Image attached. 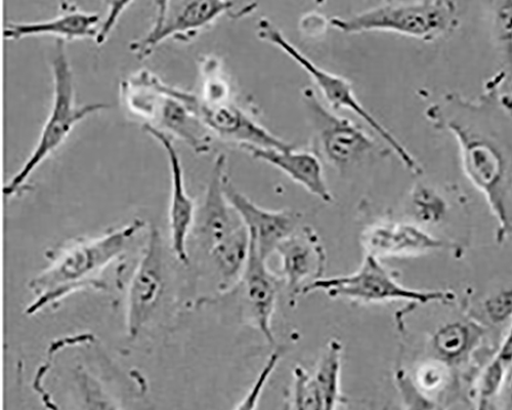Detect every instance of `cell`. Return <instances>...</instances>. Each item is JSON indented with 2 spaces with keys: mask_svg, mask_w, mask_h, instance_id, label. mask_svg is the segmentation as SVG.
I'll use <instances>...</instances> for the list:
<instances>
[{
  "mask_svg": "<svg viewBox=\"0 0 512 410\" xmlns=\"http://www.w3.org/2000/svg\"><path fill=\"white\" fill-rule=\"evenodd\" d=\"M487 96L480 103L448 95L430 114L457 139L463 171L486 197L498 224L496 238L504 242L512 233V101L496 120L499 108Z\"/></svg>",
  "mask_w": 512,
  "mask_h": 410,
  "instance_id": "6da1fadb",
  "label": "cell"
},
{
  "mask_svg": "<svg viewBox=\"0 0 512 410\" xmlns=\"http://www.w3.org/2000/svg\"><path fill=\"white\" fill-rule=\"evenodd\" d=\"M144 226L135 220L121 229L83 241L64 252L45 272L34 278L30 289L36 300L27 309L32 315L85 286L124 253Z\"/></svg>",
  "mask_w": 512,
  "mask_h": 410,
  "instance_id": "7a4b0ae2",
  "label": "cell"
},
{
  "mask_svg": "<svg viewBox=\"0 0 512 410\" xmlns=\"http://www.w3.org/2000/svg\"><path fill=\"white\" fill-rule=\"evenodd\" d=\"M120 94L126 108L145 123L186 143L197 154L210 150L212 135L198 115L179 95L149 70H141L121 82Z\"/></svg>",
  "mask_w": 512,
  "mask_h": 410,
  "instance_id": "3957f363",
  "label": "cell"
},
{
  "mask_svg": "<svg viewBox=\"0 0 512 410\" xmlns=\"http://www.w3.org/2000/svg\"><path fill=\"white\" fill-rule=\"evenodd\" d=\"M54 99L51 112L39 140L23 167L4 188L6 196H15L25 187L33 173L67 140L83 119L110 108L103 103L77 105L74 80L65 41L56 40L52 57Z\"/></svg>",
  "mask_w": 512,
  "mask_h": 410,
  "instance_id": "277c9868",
  "label": "cell"
},
{
  "mask_svg": "<svg viewBox=\"0 0 512 410\" xmlns=\"http://www.w3.org/2000/svg\"><path fill=\"white\" fill-rule=\"evenodd\" d=\"M330 25L340 32H392L433 41L453 31L457 8L452 0H423L415 4H390L349 18L334 17Z\"/></svg>",
  "mask_w": 512,
  "mask_h": 410,
  "instance_id": "5b68a950",
  "label": "cell"
},
{
  "mask_svg": "<svg viewBox=\"0 0 512 410\" xmlns=\"http://www.w3.org/2000/svg\"><path fill=\"white\" fill-rule=\"evenodd\" d=\"M258 36L294 61L306 71L314 84L324 97L325 101L334 110H349L364 120L367 125L386 142L405 167L415 173H420L417 161L402 143L361 104L358 100L351 82L343 76L331 73L313 62L301 50H298L282 31L270 20L263 18L258 23Z\"/></svg>",
  "mask_w": 512,
  "mask_h": 410,
  "instance_id": "8992f818",
  "label": "cell"
},
{
  "mask_svg": "<svg viewBox=\"0 0 512 410\" xmlns=\"http://www.w3.org/2000/svg\"><path fill=\"white\" fill-rule=\"evenodd\" d=\"M323 292L330 298L363 304L407 301L421 305L449 303L454 295L443 291H419L401 284L380 259L366 255L360 268L344 276L323 277L305 287L302 296Z\"/></svg>",
  "mask_w": 512,
  "mask_h": 410,
  "instance_id": "52a82bcc",
  "label": "cell"
},
{
  "mask_svg": "<svg viewBox=\"0 0 512 410\" xmlns=\"http://www.w3.org/2000/svg\"><path fill=\"white\" fill-rule=\"evenodd\" d=\"M303 100L319 153L336 168H346L376 149L373 139L352 120L327 108L311 89Z\"/></svg>",
  "mask_w": 512,
  "mask_h": 410,
  "instance_id": "ba28073f",
  "label": "cell"
},
{
  "mask_svg": "<svg viewBox=\"0 0 512 410\" xmlns=\"http://www.w3.org/2000/svg\"><path fill=\"white\" fill-rule=\"evenodd\" d=\"M181 98L193 109L211 135L238 145L263 148L290 149L294 146L278 138L255 121L242 108L230 100L208 103L200 96L179 90Z\"/></svg>",
  "mask_w": 512,
  "mask_h": 410,
  "instance_id": "9c48e42d",
  "label": "cell"
},
{
  "mask_svg": "<svg viewBox=\"0 0 512 410\" xmlns=\"http://www.w3.org/2000/svg\"><path fill=\"white\" fill-rule=\"evenodd\" d=\"M233 8V0H177L169 5L162 25L133 41L130 49L138 59L145 60L165 40L186 43L225 14H231Z\"/></svg>",
  "mask_w": 512,
  "mask_h": 410,
  "instance_id": "30bf717a",
  "label": "cell"
},
{
  "mask_svg": "<svg viewBox=\"0 0 512 410\" xmlns=\"http://www.w3.org/2000/svg\"><path fill=\"white\" fill-rule=\"evenodd\" d=\"M226 170L227 157L220 154L213 162L204 200L196 213L195 232L199 248L206 257L243 226L226 195Z\"/></svg>",
  "mask_w": 512,
  "mask_h": 410,
  "instance_id": "8fae6325",
  "label": "cell"
},
{
  "mask_svg": "<svg viewBox=\"0 0 512 410\" xmlns=\"http://www.w3.org/2000/svg\"><path fill=\"white\" fill-rule=\"evenodd\" d=\"M163 289V243L159 230L153 227L128 290L127 328L131 338L138 337L153 317Z\"/></svg>",
  "mask_w": 512,
  "mask_h": 410,
  "instance_id": "7c38bea8",
  "label": "cell"
},
{
  "mask_svg": "<svg viewBox=\"0 0 512 410\" xmlns=\"http://www.w3.org/2000/svg\"><path fill=\"white\" fill-rule=\"evenodd\" d=\"M226 195L246 227L250 242L266 260L300 227L301 215L293 211H270L255 204L227 178Z\"/></svg>",
  "mask_w": 512,
  "mask_h": 410,
  "instance_id": "4fadbf2b",
  "label": "cell"
},
{
  "mask_svg": "<svg viewBox=\"0 0 512 410\" xmlns=\"http://www.w3.org/2000/svg\"><path fill=\"white\" fill-rule=\"evenodd\" d=\"M276 253L281 262V279L290 298L302 295L306 286L324 277L326 253L313 228L298 227L278 246Z\"/></svg>",
  "mask_w": 512,
  "mask_h": 410,
  "instance_id": "5bb4252c",
  "label": "cell"
},
{
  "mask_svg": "<svg viewBox=\"0 0 512 410\" xmlns=\"http://www.w3.org/2000/svg\"><path fill=\"white\" fill-rule=\"evenodd\" d=\"M143 129L159 143L167 156L170 176H172V196H170L169 205L172 248L179 261L188 264L187 240L194 227L197 211L194 201L186 189L182 161L172 137L148 125V123H144Z\"/></svg>",
  "mask_w": 512,
  "mask_h": 410,
  "instance_id": "9a60e30c",
  "label": "cell"
},
{
  "mask_svg": "<svg viewBox=\"0 0 512 410\" xmlns=\"http://www.w3.org/2000/svg\"><path fill=\"white\" fill-rule=\"evenodd\" d=\"M267 262L250 242L249 259L239 284L251 322L274 345L273 317L282 279L271 272Z\"/></svg>",
  "mask_w": 512,
  "mask_h": 410,
  "instance_id": "2e32d148",
  "label": "cell"
},
{
  "mask_svg": "<svg viewBox=\"0 0 512 410\" xmlns=\"http://www.w3.org/2000/svg\"><path fill=\"white\" fill-rule=\"evenodd\" d=\"M366 255L378 259L407 258L452 248V246L420 226L386 222L367 229L362 237Z\"/></svg>",
  "mask_w": 512,
  "mask_h": 410,
  "instance_id": "e0dca14e",
  "label": "cell"
},
{
  "mask_svg": "<svg viewBox=\"0 0 512 410\" xmlns=\"http://www.w3.org/2000/svg\"><path fill=\"white\" fill-rule=\"evenodd\" d=\"M252 158L270 164L301 185L325 203L333 202V195L326 182L322 161L318 154L310 151L244 146L241 148Z\"/></svg>",
  "mask_w": 512,
  "mask_h": 410,
  "instance_id": "ac0fdd59",
  "label": "cell"
},
{
  "mask_svg": "<svg viewBox=\"0 0 512 410\" xmlns=\"http://www.w3.org/2000/svg\"><path fill=\"white\" fill-rule=\"evenodd\" d=\"M101 24L99 14L84 12L72 5L69 10L50 20L7 23L4 37L17 41L34 36H54L65 43L79 39L95 40Z\"/></svg>",
  "mask_w": 512,
  "mask_h": 410,
  "instance_id": "d6986e66",
  "label": "cell"
},
{
  "mask_svg": "<svg viewBox=\"0 0 512 410\" xmlns=\"http://www.w3.org/2000/svg\"><path fill=\"white\" fill-rule=\"evenodd\" d=\"M483 328L468 320L450 321L441 325L431 339L433 351L447 364L462 363L481 344Z\"/></svg>",
  "mask_w": 512,
  "mask_h": 410,
  "instance_id": "ffe728a7",
  "label": "cell"
},
{
  "mask_svg": "<svg viewBox=\"0 0 512 410\" xmlns=\"http://www.w3.org/2000/svg\"><path fill=\"white\" fill-rule=\"evenodd\" d=\"M250 255V236L243 226L213 250L207 258L220 278L219 290L226 294L239 285Z\"/></svg>",
  "mask_w": 512,
  "mask_h": 410,
  "instance_id": "44dd1931",
  "label": "cell"
},
{
  "mask_svg": "<svg viewBox=\"0 0 512 410\" xmlns=\"http://www.w3.org/2000/svg\"><path fill=\"white\" fill-rule=\"evenodd\" d=\"M343 350L339 341L331 340L313 376L325 410L336 409L345 400L341 393Z\"/></svg>",
  "mask_w": 512,
  "mask_h": 410,
  "instance_id": "7402d4cb",
  "label": "cell"
},
{
  "mask_svg": "<svg viewBox=\"0 0 512 410\" xmlns=\"http://www.w3.org/2000/svg\"><path fill=\"white\" fill-rule=\"evenodd\" d=\"M512 366V319L508 331L493 358L484 368L476 386L480 408L495 401L502 390L506 375Z\"/></svg>",
  "mask_w": 512,
  "mask_h": 410,
  "instance_id": "603a6c76",
  "label": "cell"
},
{
  "mask_svg": "<svg viewBox=\"0 0 512 410\" xmlns=\"http://www.w3.org/2000/svg\"><path fill=\"white\" fill-rule=\"evenodd\" d=\"M413 215L422 225H436L446 214L447 205L444 199L433 189L418 186L411 195Z\"/></svg>",
  "mask_w": 512,
  "mask_h": 410,
  "instance_id": "cb8c5ba5",
  "label": "cell"
},
{
  "mask_svg": "<svg viewBox=\"0 0 512 410\" xmlns=\"http://www.w3.org/2000/svg\"><path fill=\"white\" fill-rule=\"evenodd\" d=\"M290 403L294 409H323L314 377L302 366L294 368Z\"/></svg>",
  "mask_w": 512,
  "mask_h": 410,
  "instance_id": "d4e9b609",
  "label": "cell"
},
{
  "mask_svg": "<svg viewBox=\"0 0 512 410\" xmlns=\"http://www.w3.org/2000/svg\"><path fill=\"white\" fill-rule=\"evenodd\" d=\"M450 365L437 361L424 364L417 375V387L421 393H435L444 389L451 380Z\"/></svg>",
  "mask_w": 512,
  "mask_h": 410,
  "instance_id": "484cf974",
  "label": "cell"
},
{
  "mask_svg": "<svg viewBox=\"0 0 512 410\" xmlns=\"http://www.w3.org/2000/svg\"><path fill=\"white\" fill-rule=\"evenodd\" d=\"M281 357L282 352L280 350H276L269 357L258 378H256L245 397L236 406L237 409H252L258 405L268 381L276 371V367L278 366Z\"/></svg>",
  "mask_w": 512,
  "mask_h": 410,
  "instance_id": "4316f807",
  "label": "cell"
},
{
  "mask_svg": "<svg viewBox=\"0 0 512 410\" xmlns=\"http://www.w3.org/2000/svg\"><path fill=\"white\" fill-rule=\"evenodd\" d=\"M483 307L487 318L494 324L512 319V285L486 299Z\"/></svg>",
  "mask_w": 512,
  "mask_h": 410,
  "instance_id": "83f0119b",
  "label": "cell"
},
{
  "mask_svg": "<svg viewBox=\"0 0 512 410\" xmlns=\"http://www.w3.org/2000/svg\"><path fill=\"white\" fill-rule=\"evenodd\" d=\"M496 37L500 43L512 51V0H497L494 11Z\"/></svg>",
  "mask_w": 512,
  "mask_h": 410,
  "instance_id": "f1b7e54d",
  "label": "cell"
},
{
  "mask_svg": "<svg viewBox=\"0 0 512 410\" xmlns=\"http://www.w3.org/2000/svg\"><path fill=\"white\" fill-rule=\"evenodd\" d=\"M133 2L134 0H105L107 13L95 39L97 46L105 45L121 16Z\"/></svg>",
  "mask_w": 512,
  "mask_h": 410,
  "instance_id": "f546056e",
  "label": "cell"
},
{
  "mask_svg": "<svg viewBox=\"0 0 512 410\" xmlns=\"http://www.w3.org/2000/svg\"><path fill=\"white\" fill-rule=\"evenodd\" d=\"M170 2H172V0H156V16L150 30H156L162 25L166 17Z\"/></svg>",
  "mask_w": 512,
  "mask_h": 410,
  "instance_id": "4dcf8cb0",
  "label": "cell"
},
{
  "mask_svg": "<svg viewBox=\"0 0 512 410\" xmlns=\"http://www.w3.org/2000/svg\"><path fill=\"white\" fill-rule=\"evenodd\" d=\"M499 397L503 398V402L507 404L506 407L512 408V366L506 375Z\"/></svg>",
  "mask_w": 512,
  "mask_h": 410,
  "instance_id": "1f68e13d",
  "label": "cell"
},
{
  "mask_svg": "<svg viewBox=\"0 0 512 410\" xmlns=\"http://www.w3.org/2000/svg\"><path fill=\"white\" fill-rule=\"evenodd\" d=\"M59 2V5H60V9L63 11H67L69 10L72 5L69 3V0H58Z\"/></svg>",
  "mask_w": 512,
  "mask_h": 410,
  "instance_id": "d6a6232c",
  "label": "cell"
},
{
  "mask_svg": "<svg viewBox=\"0 0 512 410\" xmlns=\"http://www.w3.org/2000/svg\"><path fill=\"white\" fill-rule=\"evenodd\" d=\"M423 2V0H392V4H415Z\"/></svg>",
  "mask_w": 512,
  "mask_h": 410,
  "instance_id": "836d02e7",
  "label": "cell"
},
{
  "mask_svg": "<svg viewBox=\"0 0 512 410\" xmlns=\"http://www.w3.org/2000/svg\"><path fill=\"white\" fill-rule=\"evenodd\" d=\"M315 3H316L318 6H320V7H321V6L325 5L326 0H315Z\"/></svg>",
  "mask_w": 512,
  "mask_h": 410,
  "instance_id": "e575fe53",
  "label": "cell"
}]
</instances>
